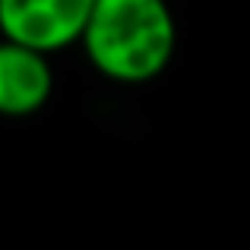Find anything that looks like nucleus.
Here are the masks:
<instances>
[{
	"instance_id": "nucleus-3",
	"label": "nucleus",
	"mask_w": 250,
	"mask_h": 250,
	"mask_svg": "<svg viewBox=\"0 0 250 250\" xmlns=\"http://www.w3.org/2000/svg\"><path fill=\"white\" fill-rule=\"evenodd\" d=\"M54 92L48 54L0 35V114L29 117L44 108Z\"/></svg>"
},
{
	"instance_id": "nucleus-2",
	"label": "nucleus",
	"mask_w": 250,
	"mask_h": 250,
	"mask_svg": "<svg viewBox=\"0 0 250 250\" xmlns=\"http://www.w3.org/2000/svg\"><path fill=\"white\" fill-rule=\"evenodd\" d=\"M92 0H0V35L57 54L83 38Z\"/></svg>"
},
{
	"instance_id": "nucleus-1",
	"label": "nucleus",
	"mask_w": 250,
	"mask_h": 250,
	"mask_svg": "<svg viewBox=\"0 0 250 250\" xmlns=\"http://www.w3.org/2000/svg\"><path fill=\"white\" fill-rule=\"evenodd\" d=\"M168 0H92L80 44L102 76L124 85L149 83L174 57Z\"/></svg>"
}]
</instances>
